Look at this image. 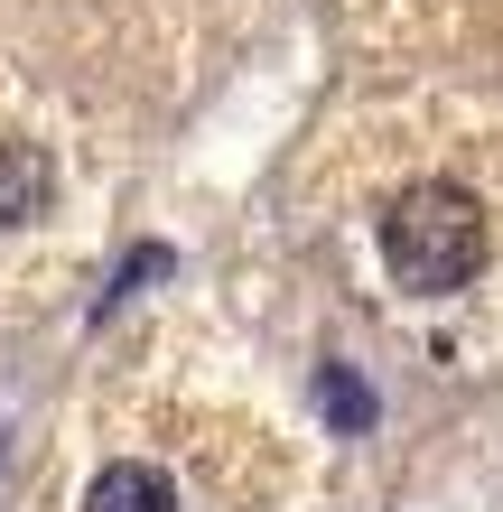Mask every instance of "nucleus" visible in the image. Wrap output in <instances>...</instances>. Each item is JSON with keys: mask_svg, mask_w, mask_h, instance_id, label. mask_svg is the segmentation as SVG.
I'll list each match as a JSON object with an SVG mask.
<instances>
[{"mask_svg": "<svg viewBox=\"0 0 503 512\" xmlns=\"http://www.w3.org/2000/svg\"><path fill=\"white\" fill-rule=\"evenodd\" d=\"M47 196H56L47 149H38V140H0V215L28 224V215H47Z\"/></svg>", "mask_w": 503, "mask_h": 512, "instance_id": "obj_2", "label": "nucleus"}, {"mask_svg": "<svg viewBox=\"0 0 503 512\" xmlns=\"http://www.w3.org/2000/svg\"><path fill=\"white\" fill-rule=\"evenodd\" d=\"M84 512H168V475L150 457H112L94 485H84Z\"/></svg>", "mask_w": 503, "mask_h": 512, "instance_id": "obj_3", "label": "nucleus"}, {"mask_svg": "<svg viewBox=\"0 0 503 512\" xmlns=\"http://www.w3.org/2000/svg\"><path fill=\"white\" fill-rule=\"evenodd\" d=\"M317 410H327V429H336V438H373V391L354 382L345 364L317 373Z\"/></svg>", "mask_w": 503, "mask_h": 512, "instance_id": "obj_4", "label": "nucleus"}, {"mask_svg": "<svg viewBox=\"0 0 503 512\" xmlns=\"http://www.w3.org/2000/svg\"><path fill=\"white\" fill-rule=\"evenodd\" d=\"M382 261H392V280L420 289V298L466 289L476 261H485V205L466 196V187H448V177L401 187L392 215H382Z\"/></svg>", "mask_w": 503, "mask_h": 512, "instance_id": "obj_1", "label": "nucleus"}]
</instances>
